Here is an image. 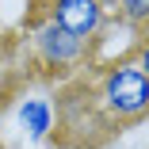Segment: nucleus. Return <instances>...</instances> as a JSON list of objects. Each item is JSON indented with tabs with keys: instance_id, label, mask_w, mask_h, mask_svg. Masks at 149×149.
<instances>
[{
	"instance_id": "nucleus-1",
	"label": "nucleus",
	"mask_w": 149,
	"mask_h": 149,
	"mask_svg": "<svg viewBox=\"0 0 149 149\" xmlns=\"http://www.w3.org/2000/svg\"><path fill=\"white\" fill-rule=\"evenodd\" d=\"M96 103L111 118V126H130L149 118V77L138 69L134 57L111 61L96 84Z\"/></svg>"
},
{
	"instance_id": "nucleus-2",
	"label": "nucleus",
	"mask_w": 149,
	"mask_h": 149,
	"mask_svg": "<svg viewBox=\"0 0 149 149\" xmlns=\"http://www.w3.org/2000/svg\"><path fill=\"white\" fill-rule=\"evenodd\" d=\"M42 19L57 23L61 31H69L80 42L100 38V31L107 27V4L103 0H42Z\"/></svg>"
},
{
	"instance_id": "nucleus-3",
	"label": "nucleus",
	"mask_w": 149,
	"mask_h": 149,
	"mask_svg": "<svg viewBox=\"0 0 149 149\" xmlns=\"http://www.w3.org/2000/svg\"><path fill=\"white\" fill-rule=\"evenodd\" d=\"M31 42H35L38 57H42L50 69H73V65H80L84 57H88V42L73 38L69 31H61L57 23H50L42 15L31 23Z\"/></svg>"
},
{
	"instance_id": "nucleus-4",
	"label": "nucleus",
	"mask_w": 149,
	"mask_h": 149,
	"mask_svg": "<svg viewBox=\"0 0 149 149\" xmlns=\"http://www.w3.org/2000/svg\"><path fill=\"white\" fill-rule=\"evenodd\" d=\"M19 126L27 130L31 141H46L50 130H54V103L42 100V96H27L19 103Z\"/></svg>"
},
{
	"instance_id": "nucleus-5",
	"label": "nucleus",
	"mask_w": 149,
	"mask_h": 149,
	"mask_svg": "<svg viewBox=\"0 0 149 149\" xmlns=\"http://www.w3.org/2000/svg\"><path fill=\"white\" fill-rule=\"evenodd\" d=\"M103 4L118 8V15H123L130 27H149V0H103Z\"/></svg>"
},
{
	"instance_id": "nucleus-6",
	"label": "nucleus",
	"mask_w": 149,
	"mask_h": 149,
	"mask_svg": "<svg viewBox=\"0 0 149 149\" xmlns=\"http://www.w3.org/2000/svg\"><path fill=\"white\" fill-rule=\"evenodd\" d=\"M134 61H138V69H141V73L149 77V35H145V38L138 42V50H134Z\"/></svg>"
}]
</instances>
